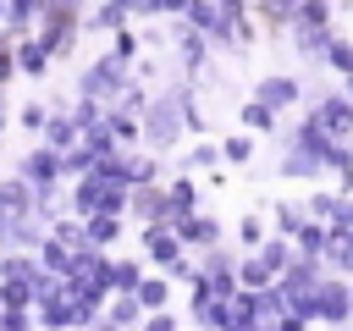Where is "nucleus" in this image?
I'll use <instances>...</instances> for the list:
<instances>
[{"label": "nucleus", "mask_w": 353, "mask_h": 331, "mask_svg": "<svg viewBox=\"0 0 353 331\" xmlns=\"http://www.w3.org/2000/svg\"><path fill=\"white\" fill-rule=\"evenodd\" d=\"M254 149H259V143H254V132H248V127L221 138V160H226V166H248V160H254Z\"/></svg>", "instance_id": "473e14b6"}, {"label": "nucleus", "mask_w": 353, "mask_h": 331, "mask_svg": "<svg viewBox=\"0 0 353 331\" xmlns=\"http://www.w3.org/2000/svg\"><path fill=\"white\" fill-rule=\"evenodd\" d=\"M44 116H50V105H44V99H28V105L17 110V121H22V127H28L33 138H39V127H44Z\"/></svg>", "instance_id": "58836bf2"}, {"label": "nucleus", "mask_w": 353, "mask_h": 331, "mask_svg": "<svg viewBox=\"0 0 353 331\" xmlns=\"http://www.w3.org/2000/svg\"><path fill=\"white\" fill-rule=\"evenodd\" d=\"M320 66H325V72H331L336 83H342V77L353 72V39H347L342 28H336V33L325 39V55H320Z\"/></svg>", "instance_id": "412c9836"}, {"label": "nucleus", "mask_w": 353, "mask_h": 331, "mask_svg": "<svg viewBox=\"0 0 353 331\" xmlns=\"http://www.w3.org/2000/svg\"><path fill=\"white\" fill-rule=\"evenodd\" d=\"M331 232H336V237H342V243L353 248V226H331Z\"/></svg>", "instance_id": "c03bdc74"}, {"label": "nucleus", "mask_w": 353, "mask_h": 331, "mask_svg": "<svg viewBox=\"0 0 353 331\" xmlns=\"http://www.w3.org/2000/svg\"><path fill=\"white\" fill-rule=\"evenodd\" d=\"M143 270H149L143 259H132V254H116V248H110V292H132Z\"/></svg>", "instance_id": "a878e982"}, {"label": "nucleus", "mask_w": 353, "mask_h": 331, "mask_svg": "<svg viewBox=\"0 0 353 331\" xmlns=\"http://www.w3.org/2000/svg\"><path fill=\"white\" fill-rule=\"evenodd\" d=\"M336 204H342V188H314L309 182V193H303V215L309 221H325L331 226L336 221Z\"/></svg>", "instance_id": "4be33fe9"}, {"label": "nucleus", "mask_w": 353, "mask_h": 331, "mask_svg": "<svg viewBox=\"0 0 353 331\" xmlns=\"http://www.w3.org/2000/svg\"><path fill=\"white\" fill-rule=\"evenodd\" d=\"M33 314H39V331H83L88 325V309L77 303V292L61 281L55 292H44L39 303H33Z\"/></svg>", "instance_id": "39448f33"}, {"label": "nucleus", "mask_w": 353, "mask_h": 331, "mask_svg": "<svg viewBox=\"0 0 353 331\" xmlns=\"http://www.w3.org/2000/svg\"><path fill=\"white\" fill-rule=\"evenodd\" d=\"M39 138H44L50 149H72V143H77V121H72V110H66L61 99H50V116H44Z\"/></svg>", "instance_id": "dca6fc26"}, {"label": "nucleus", "mask_w": 353, "mask_h": 331, "mask_svg": "<svg viewBox=\"0 0 353 331\" xmlns=\"http://www.w3.org/2000/svg\"><path fill=\"white\" fill-rule=\"evenodd\" d=\"M132 298L143 303V314H149V309H171V276H165V270H154V276L143 270L138 287H132Z\"/></svg>", "instance_id": "6ab92c4d"}, {"label": "nucleus", "mask_w": 353, "mask_h": 331, "mask_svg": "<svg viewBox=\"0 0 353 331\" xmlns=\"http://www.w3.org/2000/svg\"><path fill=\"white\" fill-rule=\"evenodd\" d=\"M44 17V0H6V28L11 33H33Z\"/></svg>", "instance_id": "2f4dec72"}, {"label": "nucleus", "mask_w": 353, "mask_h": 331, "mask_svg": "<svg viewBox=\"0 0 353 331\" xmlns=\"http://www.w3.org/2000/svg\"><path fill=\"white\" fill-rule=\"evenodd\" d=\"M347 287H353V276H347Z\"/></svg>", "instance_id": "8fccbe9b"}, {"label": "nucleus", "mask_w": 353, "mask_h": 331, "mask_svg": "<svg viewBox=\"0 0 353 331\" xmlns=\"http://www.w3.org/2000/svg\"><path fill=\"white\" fill-rule=\"evenodd\" d=\"M105 127H110L116 143L143 149V116H138V110H127V105H105Z\"/></svg>", "instance_id": "2eb2a0df"}, {"label": "nucleus", "mask_w": 353, "mask_h": 331, "mask_svg": "<svg viewBox=\"0 0 353 331\" xmlns=\"http://www.w3.org/2000/svg\"><path fill=\"white\" fill-rule=\"evenodd\" d=\"M83 331H116V325H110V320H105V314H99V320H88V325H83Z\"/></svg>", "instance_id": "37998d69"}, {"label": "nucleus", "mask_w": 353, "mask_h": 331, "mask_svg": "<svg viewBox=\"0 0 353 331\" xmlns=\"http://www.w3.org/2000/svg\"><path fill=\"white\" fill-rule=\"evenodd\" d=\"M0 254H6V248H0Z\"/></svg>", "instance_id": "603ef678"}, {"label": "nucleus", "mask_w": 353, "mask_h": 331, "mask_svg": "<svg viewBox=\"0 0 353 331\" xmlns=\"http://www.w3.org/2000/svg\"><path fill=\"white\" fill-rule=\"evenodd\" d=\"M254 99H265L276 116H287V110L303 105V77H298V72H265V77L254 83Z\"/></svg>", "instance_id": "6e6552de"}, {"label": "nucleus", "mask_w": 353, "mask_h": 331, "mask_svg": "<svg viewBox=\"0 0 353 331\" xmlns=\"http://www.w3.org/2000/svg\"><path fill=\"white\" fill-rule=\"evenodd\" d=\"M303 314H309L314 325H325V331H336V325H347V320H353V287H347V276H331V270H325Z\"/></svg>", "instance_id": "20e7f679"}, {"label": "nucleus", "mask_w": 353, "mask_h": 331, "mask_svg": "<svg viewBox=\"0 0 353 331\" xmlns=\"http://www.w3.org/2000/svg\"><path fill=\"white\" fill-rule=\"evenodd\" d=\"M265 232H270L265 210H243V215H237V248H259V243H265Z\"/></svg>", "instance_id": "72a5a7b5"}, {"label": "nucleus", "mask_w": 353, "mask_h": 331, "mask_svg": "<svg viewBox=\"0 0 353 331\" xmlns=\"http://www.w3.org/2000/svg\"><path fill=\"white\" fill-rule=\"evenodd\" d=\"M325 243H331V226H325V221H303V226L292 232V248L309 254V259H325Z\"/></svg>", "instance_id": "b1692460"}, {"label": "nucleus", "mask_w": 353, "mask_h": 331, "mask_svg": "<svg viewBox=\"0 0 353 331\" xmlns=\"http://www.w3.org/2000/svg\"><path fill=\"white\" fill-rule=\"evenodd\" d=\"M303 221H309V215H303V199H276V204H270V232L292 237Z\"/></svg>", "instance_id": "c85d7f7f"}, {"label": "nucleus", "mask_w": 353, "mask_h": 331, "mask_svg": "<svg viewBox=\"0 0 353 331\" xmlns=\"http://www.w3.org/2000/svg\"><path fill=\"white\" fill-rule=\"evenodd\" d=\"M204 199H199V182H193V171H176V177H165V221H182V215H193Z\"/></svg>", "instance_id": "f8f14e48"}, {"label": "nucleus", "mask_w": 353, "mask_h": 331, "mask_svg": "<svg viewBox=\"0 0 353 331\" xmlns=\"http://www.w3.org/2000/svg\"><path fill=\"white\" fill-rule=\"evenodd\" d=\"M331 33H336V6H331V0H298V11H292V22H287V39H292V50H298L309 66H320Z\"/></svg>", "instance_id": "f257e3e1"}, {"label": "nucleus", "mask_w": 353, "mask_h": 331, "mask_svg": "<svg viewBox=\"0 0 353 331\" xmlns=\"http://www.w3.org/2000/svg\"><path fill=\"white\" fill-rule=\"evenodd\" d=\"M331 226H353V193H342V204H336V221Z\"/></svg>", "instance_id": "79ce46f5"}, {"label": "nucleus", "mask_w": 353, "mask_h": 331, "mask_svg": "<svg viewBox=\"0 0 353 331\" xmlns=\"http://www.w3.org/2000/svg\"><path fill=\"white\" fill-rule=\"evenodd\" d=\"M303 116H309V121H314L320 132L342 138V143L353 138V99L342 94V83H336V88H325L320 99H309V105H303Z\"/></svg>", "instance_id": "423d86ee"}, {"label": "nucleus", "mask_w": 353, "mask_h": 331, "mask_svg": "<svg viewBox=\"0 0 353 331\" xmlns=\"http://www.w3.org/2000/svg\"><path fill=\"white\" fill-rule=\"evenodd\" d=\"M342 94H347V99H353V72H347V77H342Z\"/></svg>", "instance_id": "49530a36"}, {"label": "nucleus", "mask_w": 353, "mask_h": 331, "mask_svg": "<svg viewBox=\"0 0 353 331\" xmlns=\"http://www.w3.org/2000/svg\"><path fill=\"white\" fill-rule=\"evenodd\" d=\"M248 6H254V0H248Z\"/></svg>", "instance_id": "864d4df0"}, {"label": "nucleus", "mask_w": 353, "mask_h": 331, "mask_svg": "<svg viewBox=\"0 0 353 331\" xmlns=\"http://www.w3.org/2000/svg\"><path fill=\"white\" fill-rule=\"evenodd\" d=\"M171 226H176V237H182V248H188V254H199V248H215V243H226V226H221V215H210L204 204H199L193 215L171 221Z\"/></svg>", "instance_id": "1a4fd4ad"}, {"label": "nucleus", "mask_w": 353, "mask_h": 331, "mask_svg": "<svg viewBox=\"0 0 353 331\" xmlns=\"http://www.w3.org/2000/svg\"><path fill=\"white\" fill-rule=\"evenodd\" d=\"M171 61H176V72L199 88L204 77H210V61H215V44L193 28V22H171Z\"/></svg>", "instance_id": "7ed1b4c3"}, {"label": "nucleus", "mask_w": 353, "mask_h": 331, "mask_svg": "<svg viewBox=\"0 0 353 331\" xmlns=\"http://www.w3.org/2000/svg\"><path fill=\"white\" fill-rule=\"evenodd\" d=\"M50 66H55V61H50V50H44L33 33H17V72H22V77H33V83H44V77H50Z\"/></svg>", "instance_id": "4468645a"}, {"label": "nucleus", "mask_w": 353, "mask_h": 331, "mask_svg": "<svg viewBox=\"0 0 353 331\" xmlns=\"http://www.w3.org/2000/svg\"><path fill=\"white\" fill-rule=\"evenodd\" d=\"M0 331H39L33 309H0Z\"/></svg>", "instance_id": "4c0bfd02"}, {"label": "nucleus", "mask_w": 353, "mask_h": 331, "mask_svg": "<svg viewBox=\"0 0 353 331\" xmlns=\"http://www.w3.org/2000/svg\"><path fill=\"white\" fill-rule=\"evenodd\" d=\"M6 121H11V110H6V88H0V132H6Z\"/></svg>", "instance_id": "a18cd8bd"}, {"label": "nucleus", "mask_w": 353, "mask_h": 331, "mask_svg": "<svg viewBox=\"0 0 353 331\" xmlns=\"http://www.w3.org/2000/svg\"><path fill=\"white\" fill-rule=\"evenodd\" d=\"M0 309H33V287L28 281H0Z\"/></svg>", "instance_id": "e433bc0d"}, {"label": "nucleus", "mask_w": 353, "mask_h": 331, "mask_svg": "<svg viewBox=\"0 0 353 331\" xmlns=\"http://www.w3.org/2000/svg\"><path fill=\"white\" fill-rule=\"evenodd\" d=\"M105 50H110V55H121V61H138V55H143V33H132V22H127V28H116V33H110V44H105Z\"/></svg>", "instance_id": "c9c22d12"}, {"label": "nucleus", "mask_w": 353, "mask_h": 331, "mask_svg": "<svg viewBox=\"0 0 353 331\" xmlns=\"http://www.w3.org/2000/svg\"><path fill=\"white\" fill-rule=\"evenodd\" d=\"M33 270H39L33 248H6L0 254V281H33Z\"/></svg>", "instance_id": "bb28decb"}, {"label": "nucleus", "mask_w": 353, "mask_h": 331, "mask_svg": "<svg viewBox=\"0 0 353 331\" xmlns=\"http://www.w3.org/2000/svg\"><path fill=\"white\" fill-rule=\"evenodd\" d=\"M66 110H72L77 132H88V127H99V121H105V99H88V94H77V99H72Z\"/></svg>", "instance_id": "f704fd0d"}, {"label": "nucleus", "mask_w": 353, "mask_h": 331, "mask_svg": "<svg viewBox=\"0 0 353 331\" xmlns=\"http://www.w3.org/2000/svg\"><path fill=\"white\" fill-rule=\"evenodd\" d=\"M33 254H39V265H44V270H55V276H66V270H72V254H77V248H72V243H61L55 232H44V243H39Z\"/></svg>", "instance_id": "393cba45"}, {"label": "nucleus", "mask_w": 353, "mask_h": 331, "mask_svg": "<svg viewBox=\"0 0 353 331\" xmlns=\"http://www.w3.org/2000/svg\"><path fill=\"white\" fill-rule=\"evenodd\" d=\"M0 28H6V0H0Z\"/></svg>", "instance_id": "09e8293b"}, {"label": "nucleus", "mask_w": 353, "mask_h": 331, "mask_svg": "<svg viewBox=\"0 0 353 331\" xmlns=\"http://www.w3.org/2000/svg\"><path fill=\"white\" fill-rule=\"evenodd\" d=\"M105 320H110V325H143V303H138L132 292H110V298H105Z\"/></svg>", "instance_id": "7c9ffc66"}, {"label": "nucleus", "mask_w": 353, "mask_h": 331, "mask_svg": "<svg viewBox=\"0 0 353 331\" xmlns=\"http://www.w3.org/2000/svg\"><path fill=\"white\" fill-rule=\"evenodd\" d=\"M237 121H243V127H248L254 138H270V132L281 127V116H276V110H270L265 99H254V94H248V99L237 105Z\"/></svg>", "instance_id": "a211bd4d"}, {"label": "nucleus", "mask_w": 353, "mask_h": 331, "mask_svg": "<svg viewBox=\"0 0 353 331\" xmlns=\"http://www.w3.org/2000/svg\"><path fill=\"white\" fill-rule=\"evenodd\" d=\"M33 39L50 50V61H72V50H77V39H83V22H72V17H39Z\"/></svg>", "instance_id": "9d476101"}, {"label": "nucleus", "mask_w": 353, "mask_h": 331, "mask_svg": "<svg viewBox=\"0 0 353 331\" xmlns=\"http://www.w3.org/2000/svg\"><path fill=\"white\" fill-rule=\"evenodd\" d=\"M331 6H342V0H331Z\"/></svg>", "instance_id": "3c124183"}, {"label": "nucleus", "mask_w": 353, "mask_h": 331, "mask_svg": "<svg viewBox=\"0 0 353 331\" xmlns=\"http://www.w3.org/2000/svg\"><path fill=\"white\" fill-rule=\"evenodd\" d=\"M132 17H127V6H116V0H94L88 11H83V33H116V28H127Z\"/></svg>", "instance_id": "f3484780"}, {"label": "nucleus", "mask_w": 353, "mask_h": 331, "mask_svg": "<svg viewBox=\"0 0 353 331\" xmlns=\"http://www.w3.org/2000/svg\"><path fill=\"white\" fill-rule=\"evenodd\" d=\"M127 221H132V226L165 221V177H160V182H132V188H127Z\"/></svg>", "instance_id": "9b49d317"}, {"label": "nucleus", "mask_w": 353, "mask_h": 331, "mask_svg": "<svg viewBox=\"0 0 353 331\" xmlns=\"http://www.w3.org/2000/svg\"><path fill=\"white\" fill-rule=\"evenodd\" d=\"M0 210L6 215H33V182L28 177H0Z\"/></svg>", "instance_id": "aec40b11"}, {"label": "nucleus", "mask_w": 353, "mask_h": 331, "mask_svg": "<svg viewBox=\"0 0 353 331\" xmlns=\"http://www.w3.org/2000/svg\"><path fill=\"white\" fill-rule=\"evenodd\" d=\"M116 331H143V325H116Z\"/></svg>", "instance_id": "de8ad7c7"}, {"label": "nucleus", "mask_w": 353, "mask_h": 331, "mask_svg": "<svg viewBox=\"0 0 353 331\" xmlns=\"http://www.w3.org/2000/svg\"><path fill=\"white\" fill-rule=\"evenodd\" d=\"M138 248H143V259H149L154 270H171V265L188 254L171 221H149V226H138Z\"/></svg>", "instance_id": "0eeeda50"}, {"label": "nucleus", "mask_w": 353, "mask_h": 331, "mask_svg": "<svg viewBox=\"0 0 353 331\" xmlns=\"http://www.w3.org/2000/svg\"><path fill=\"white\" fill-rule=\"evenodd\" d=\"M270 281H276V276L265 270V259H259L254 248H243V254H237V287H248V292H259V287H270Z\"/></svg>", "instance_id": "c756f323"}, {"label": "nucleus", "mask_w": 353, "mask_h": 331, "mask_svg": "<svg viewBox=\"0 0 353 331\" xmlns=\"http://www.w3.org/2000/svg\"><path fill=\"white\" fill-rule=\"evenodd\" d=\"M83 237H88V248H116V243L127 237V215L94 210V215H83Z\"/></svg>", "instance_id": "ddd939ff"}, {"label": "nucleus", "mask_w": 353, "mask_h": 331, "mask_svg": "<svg viewBox=\"0 0 353 331\" xmlns=\"http://www.w3.org/2000/svg\"><path fill=\"white\" fill-rule=\"evenodd\" d=\"M188 6H193V0H160V17H165V22H182Z\"/></svg>", "instance_id": "a19ab883"}, {"label": "nucleus", "mask_w": 353, "mask_h": 331, "mask_svg": "<svg viewBox=\"0 0 353 331\" xmlns=\"http://www.w3.org/2000/svg\"><path fill=\"white\" fill-rule=\"evenodd\" d=\"M226 160H221V143H210V138H199L182 160H176V171H221Z\"/></svg>", "instance_id": "cd10ccee"}, {"label": "nucleus", "mask_w": 353, "mask_h": 331, "mask_svg": "<svg viewBox=\"0 0 353 331\" xmlns=\"http://www.w3.org/2000/svg\"><path fill=\"white\" fill-rule=\"evenodd\" d=\"M254 254L265 259V270H270V276H281V270L292 265V254H298V248H292V237H281V232H265V243H259Z\"/></svg>", "instance_id": "5701e85b"}, {"label": "nucleus", "mask_w": 353, "mask_h": 331, "mask_svg": "<svg viewBox=\"0 0 353 331\" xmlns=\"http://www.w3.org/2000/svg\"><path fill=\"white\" fill-rule=\"evenodd\" d=\"M127 83H132V61H121V55H110V50H99V55L83 61V72H77V94L105 99V105H110Z\"/></svg>", "instance_id": "f03ea898"}, {"label": "nucleus", "mask_w": 353, "mask_h": 331, "mask_svg": "<svg viewBox=\"0 0 353 331\" xmlns=\"http://www.w3.org/2000/svg\"><path fill=\"white\" fill-rule=\"evenodd\" d=\"M143 331H182V320H176V309H149Z\"/></svg>", "instance_id": "ea45409f"}]
</instances>
